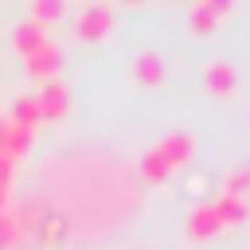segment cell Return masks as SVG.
<instances>
[{
    "label": "cell",
    "instance_id": "cell-1",
    "mask_svg": "<svg viewBox=\"0 0 250 250\" xmlns=\"http://www.w3.org/2000/svg\"><path fill=\"white\" fill-rule=\"evenodd\" d=\"M113 27V8L109 4H82L74 16V35L78 39H105Z\"/></svg>",
    "mask_w": 250,
    "mask_h": 250
},
{
    "label": "cell",
    "instance_id": "cell-2",
    "mask_svg": "<svg viewBox=\"0 0 250 250\" xmlns=\"http://www.w3.org/2000/svg\"><path fill=\"white\" fill-rule=\"evenodd\" d=\"M227 16H230V4H227V0H199V4H191V12H188V27H191L195 35H207V31H215Z\"/></svg>",
    "mask_w": 250,
    "mask_h": 250
},
{
    "label": "cell",
    "instance_id": "cell-3",
    "mask_svg": "<svg viewBox=\"0 0 250 250\" xmlns=\"http://www.w3.org/2000/svg\"><path fill=\"white\" fill-rule=\"evenodd\" d=\"M59 66H62V47H55L51 39L23 59V74H27V78H51V82H55Z\"/></svg>",
    "mask_w": 250,
    "mask_h": 250
},
{
    "label": "cell",
    "instance_id": "cell-4",
    "mask_svg": "<svg viewBox=\"0 0 250 250\" xmlns=\"http://www.w3.org/2000/svg\"><path fill=\"white\" fill-rule=\"evenodd\" d=\"M35 102H39V117H43V121H59V117L70 109V94H66L62 82H47V86L35 94Z\"/></svg>",
    "mask_w": 250,
    "mask_h": 250
},
{
    "label": "cell",
    "instance_id": "cell-5",
    "mask_svg": "<svg viewBox=\"0 0 250 250\" xmlns=\"http://www.w3.org/2000/svg\"><path fill=\"white\" fill-rule=\"evenodd\" d=\"M203 82H207V90L211 94H234V86H238V74H234V66L227 62V59H207V66H203Z\"/></svg>",
    "mask_w": 250,
    "mask_h": 250
},
{
    "label": "cell",
    "instance_id": "cell-6",
    "mask_svg": "<svg viewBox=\"0 0 250 250\" xmlns=\"http://www.w3.org/2000/svg\"><path fill=\"white\" fill-rule=\"evenodd\" d=\"M219 230H223V223H219V215H215L211 203H199L195 211H188V234H191L195 242H207V238H215Z\"/></svg>",
    "mask_w": 250,
    "mask_h": 250
},
{
    "label": "cell",
    "instance_id": "cell-7",
    "mask_svg": "<svg viewBox=\"0 0 250 250\" xmlns=\"http://www.w3.org/2000/svg\"><path fill=\"white\" fill-rule=\"evenodd\" d=\"M133 82H137V86H156V82H164V59H160L156 51H137V59H133Z\"/></svg>",
    "mask_w": 250,
    "mask_h": 250
},
{
    "label": "cell",
    "instance_id": "cell-8",
    "mask_svg": "<svg viewBox=\"0 0 250 250\" xmlns=\"http://www.w3.org/2000/svg\"><path fill=\"white\" fill-rule=\"evenodd\" d=\"M47 43V27H39V23H31V20H20L16 27H12V47L27 59L31 51H39Z\"/></svg>",
    "mask_w": 250,
    "mask_h": 250
},
{
    "label": "cell",
    "instance_id": "cell-9",
    "mask_svg": "<svg viewBox=\"0 0 250 250\" xmlns=\"http://www.w3.org/2000/svg\"><path fill=\"white\" fill-rule=\"evenodd\" d=\"M4 117H8L12 125H23V129H35V125L43 121V117H39V102H35V94H16Z\"/></svg>",
    "mask_w": 250,
    "mask_h": 250
},
{
    "label": "cell",
    "instance_id": "cell-10",
    "mask_svg": "<svg viewBox=\"0 0 250 250\" xmlns=\"http://www.w3.org/2000/svg\"><path fill=\"white\" fill-rule=\"evenodd\" d=\"M156 148L164 152V160H168L172 168H176V164H188V160L195 156V141H191V133H168Z\"/></svg>",
    "mask_w": 250,
    "mask_h": 250
},
{
    "label": "cell",
    "instance_id": "cell-11",
    "mask_svg": "<svg viewBox=\"0 0 250 250\" xmlns=\"http://www.w3.org/2000/svg\"><path fill=\"white\" fill-rule=\"evenodd\" d=\"M211 207H215V215H219L223 227H238V223H246V215H250L246 199H242V195H227V191H223Z\"/></svg>",
    "mask_w": 250,
    "mask_h": 250
},
{
    "label": "cell",
    "instance_id": "cell-12",
    "mask_svg": "<svg viewBox=\"0 0 250 250\" xmlns=\"http://www.w3.org/2000/svg\"><path fill=\"white\" fill-rule=\"evenodd\" d=\"M35 234H39V242L55 246V242L66 238V219H62L59 211H47V207H43V215H39V223H35Z\"/></svg>",
    "mask_w": 250,
    "mask_h": 250
},
{
    "label": "cell",
    "instance_id": "cell-13",
    "mask_svg": "<svg viewBox=\"0 0 250 250\" xmlns=\"http://www.w3.org/2000/svg\"><path fill=\"white\" fill-rule=\"evenodd\" d=\"M141 176H145L148 184H164V180L172 176V164L164 160V152H160V148H148V152L141 156Z\"/></svg>",
    "mask_w": 250,
    "mask_h": 250
},
{
    "label": "cell",
    "instance_id": "cell-14",
    "mask_svg": "<svg viewBox=\"0 0 250 250\" xmlns=\"http://www.w3.org/2000/svg\"><path fill=\"white\" fill-rule=\"evenodd\" d=\"M31 141H35V129H23V125H12V121H8V145H4V156L16 164V160L31 148Z\"/></svg>",
    "mask_w": 250,
    "mask_h": 250
},
{
    "label": "cell",
    "instance_id": "cell-15",
    "mask_svg": "<svg viewBox=\"0 0 250 250\" xmlns=\"http://www.w3.org/2000/svg\"><path fill=\"white\" fill-rule=\"evenodd\" d=\"M27 20L39 23V27H47V23L62 20V4H55V0H31L27 4Z\"/></svg>",
    "mask_w": 250,
    "mask_h": 250
},
{
    "label": "cell",
    "instance_id": "cell-16",
    "mask_svg": "<svg viewBox=\"0 0 250 250\" xmlns=\"http://www.w3.org/2000/svg\"><path fill=\"white\" fill-rule=\"evenodd\" d=\"M223 188H227V195H246V191H250V164L230 168L227 180H223Z\"/></svg>",
    "mask_w": 250,
    "mask_h": 250
},
{
    "label": "cell",
    "instance_id": "cell-17",
    "mask_svg": "<svg viewBox=\"0 0 250 250\" xmlns=\"http://www.w3.org/2000/svg\"><path fill=\"white\" fill-rule=\"evenodd\" d=\"M20 238H23V234H20L16 219H12V211H0V250H12Z\"/></svg>",
    "mask_w": 250,
    "mask_h": 250
},
{
    "label": "cell",
    "instance_id": "cell-18",
    "mask_svg": "<svg viewBox=\"0 0 250 250\" xmlns=\"http://www.w3.org/2000/svg\"><path fill=\"white\" fill-rule=\"evenodd\" d=\"M12 168H16V164H12L8 156H0V188H12Z\"/></svg>",
    "mask_w": 250,
    "mask_h": 250
},
{
    "label": "cell",
    "instance_id": "cell-19",
    "mask_svg": "<svg viewBox=\"0 0 250 250\" xmlns=\"http://www.w3.org/2000/svg\"><path fill=\"white\" fill-rule=\"evenodd\" d=\"M4 145H8V117H0V156H4Z\"/></svg>",
    "mask_w": 250,
    "mask_h": 250
}]
</instances>
